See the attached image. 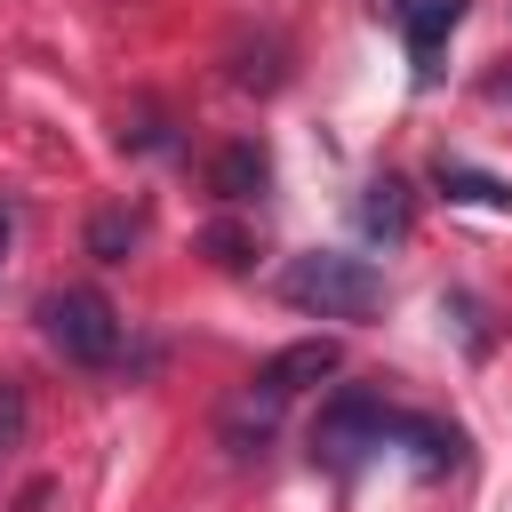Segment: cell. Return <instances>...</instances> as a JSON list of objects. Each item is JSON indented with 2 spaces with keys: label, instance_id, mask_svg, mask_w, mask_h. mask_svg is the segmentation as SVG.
Listing matches in <instances>:
<instances>
[{
  "label": "cell",
  "instance_id": "obj_2",
  "mask_svg": "<svg viewBox=\"0 0 512 512\" xmlns=\"http://www.w3.org/2000/svg\"><path fill=\"white\" fill-rule=\"evenodd\" d=\"M32 320H40L48 352H64L72 368H112L120 360V312H112L104 288H48Z\"/></svg>",
  "mask_w": 512,
  "mask_h": 512
},
{
  "label": "cell",
  "instance_id": "obj_14",
  "mask_svg": "<svg viewBox=\"0 0 512 512\" xmlns=\"http://www.w3.org/2000/svg\"><path fill=\"white\" fill-rule=\"evenodd\" d=\"M8 224H16V216H8V200H0V264H8Z\"/></svg>",
  "mask_w": 512,
  "mask_h": 512
},
{
  "label": "cell",
  "instance_id": "obj_5",
  "mask_svg": "<svg viewBox=\"0 0 512 512\" xmlns=\"http://www.w3.org/2000/svg\"><path fill=\"white\" fill-rule=\"evenodd\" d=\"M336 368H344V352H336V336H304V344H280V352H272V360H264V368L248 376V392L280 408V400H296V392H312V384H328Z\"/></svg>",
  "mask_w": 512,
  "mask_h": 512
},
{
  "label": "cell",
  "instance_id": "obj_13",
  "mask_svg": "<svg viewBox=\"0 0 512 512\" xmlns=\"http://www.w3.org/2000/svg\"><path fill=\"white\" fill-rule=\"evenodd\" d=\"M488 96H496V104H512V72H488Z\"/></svg>",
  "mask_w": 512,
  "mask_h": 512
},
{
  "label": "cell",
  "instance_id": "obj_3",
  "mask_svg": "<svg viewBox=\"0 0 512 512\" xmlns=\"http://www.w3.org/2000/svg\"><path fill=\"white\" fill-rule=\"evenodd\" d=\"M392 416H400V408H384L376 392H336V400L320 408V424H312V456H320L328 472H352L360 456H376V448L392 440Z\"/></svg>",
  "mask_w": 512,
  "mask_h": 512
},
{
  "label": "cell",
  "instance_id": "obj_12",
  "mask_svg": "<svg viewBox=\"0 0 512 512\" xmlns=\"http://www.w3.org/2000/svg\"><path fill=\"white\" fill-rule=\"evenodd\" d=\"M208 248H216V264H232V272H240L256 240H248V232H232V224H216V232H208Z\"/></svg>",
  "mask_w": 512,
  "mask_h": 512
},
{
  "label": "cell",
  "instance_id": "obj_1",
  "mask_svg": "<svg viewBox=\"0 0 512 512\" xmlns=\"http://www.w3.org/2000/svg\"><path fill=\"white\" fill-rule=\"evenodd\" d=\"M280 296L312 320H368L384 304V272L368 256H344V248H312L280 272Z\"/></svg>",
  "mask_w": 512,
  "mask_h": 512
},
{
  "label": "cell",
  "instance_id": "obj_10",
  "mask_svg": "<svg viewBox=\"0 0 512 512\" xmlns=\"http://www.w3.org/2000/svg\"><path fill=\"white\" fill-rule=\"evenodd\" d=\"M136 240H144V208H96L88 216V256L96 264H128Z\"/></svg>",
  "mask_w": 512,
  "mask_h": 512
},
{
  "label": "cell",
  "instance_id": "obj_11",
  "mask_svg": "<svg viewBox=\"0 0 512 512\" xmlns=\"http://www.w3.org/2000/svg\"><path fill=\"white\" fill-rule=\"evenodd\" d=\"M24 432H32V400H24L16 376H0V464L24 448Z\"/></svg>",
  "mask_w": 512,
  "mask_h": 512
},
{
  "label": "cell",
  "instance_id": "obj_6",
  "mask_svg": "<svg viewBox=\"0 0 512 512\" xmlns=\"http://www.w3.org/2000/svg\"><path fill=\"white\" fill-rule=\"evenodd\" d=\"M264 184H272V152H264L256 136H232V144L208 160V192H216V200H232V208H240V200H256Z\"/></svg>",
  "mask_w": 512,
  "mask_h": 512
},
{
  "label": "cell",
  "instance_id": "obj_7",
  "mask_svg": "<svg viewBox=\"0 0 512 512\" xmlns=\"http://www.w3.org/2000/svg\"><path fill=\"white\" fill-rule=\"evenodd\" d=\"M352 216H360V232H368V240H384V248H392V240H408V224H416V200H408V184L384 168V176H368V184H360Z\"/></svg>",
  "mask_w": 512,
  "mask_h": 512
},
{
  "label": "cell",
  "instance_id": "obj_8",
  "mask_svg": "<svg viewBox=\"0 0 512 512\" xmlns=\"http://www.w3.org/2000/svg\"><path fill=\"white\" fill-rule=\"evenodd\" d=\"M432 184H440V200H456V208H512V184L496 176V168H472V160H432Z\"/></svg>",
  "mask_w": 512,
  "mask_h": 512
},
{
  "label": "cell",
  "instance_id": "obj_9",
  "mask_svg": "<svg viewBox=\"0 0 512 512\" xmlns=\"http://www.w3.org/2000/svg\"><path fill=\"white\" fill-rule=\"evenodd\" d=\"M392 440H408L424 472H456V464H464V440H456V424H432V416H392Z\"/></svg>",
  "mask_w": 512,
  "mask_h": 512
},
{
  "label": "cell",
  "instance_id": "obj_4",
  "mask_svg": "<svg viewBox=\"0 0 512 512\" xmlns=\"http://www.w3.org/2000/svg\"><path fill=\"white\" fill-rule=\"evenodd\" d=\"M376 16L408 40V64H416V80L432 88L440 80V48H448V32L464 24V0H376Z\"/></svg>",
  "mask_w": 512,
  "mask_h": 512
}]
</instances>
